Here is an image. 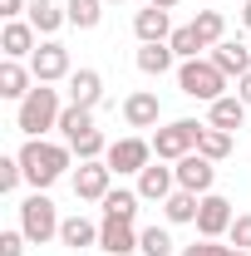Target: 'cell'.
<instances>
[{
    "label": "cell",
    "instance_id": "6da1fadb",
    "mask_svg": "<svg viewBox=\"0 0 251 256\" xmlns=\"http://www.w3.org/2000/svg\"><path fill=\"white\" fill-rule=\"evenodd\" d=\"M69 153L74 148H60V143H44V138H30L20 148V168H25V182H34V192H44L50 182H60L64 168H69Z\"/></svg>",
    "mask_w": 251,
    "mask_h": 256
},
{
    "label": "cell",
    "instance_id": "7a4b0ae2",
    "mask_svg": "<svg viewBox=\"0 0 251 256\" xmlns=\"http://www.w3.org/2000/svg\"><path fill=\"white\" fill-rule=\"evenodd\" d=\"M60 94L50 89V84H34L30 94L20 98V114H15V128L25 133V138H40L44 128H60Z\"/></svg>",
    "mask_w": 251,
    "mask_h": 256
},
{
    "label": "cell",
    "instance_id": "3957f363",
    "mask_svg": "<svg viewBox=\"0 0 251 256\" xmlns=\"http://www.w3.org/2000/svg\"><path fill=\"white\" fill-rule=\"evenodd\" d=\"M178 89H182L188 98L217 104L222 89H226V74H222L212 60H182V69H178Z\"/></svg>",
    "mask_w": 251,
    "mask_h": 256
},
{
    "label": "cell",
    "instance_id": "277c9868",
    "mask_svg": "<svg viewBox=\"0 0 251 256\" xmlns=\"http://www.w3.org/2000/svg\"><path fill=\"white\" fill-rule=\"evenodd\" d=\"M20 232L30 236L34 246H44L50 236H60V212H54V202L44 192H34V197L20 202Z\"/></svg>",
    "mask_w": 251,
    "mask_h": 256
},
{
    "label": "cell",
    "instance_id": "5b68a950",
    "mask_svg": "<svg viewBox=\"0 0 251 256\" xmlns=\"http://www.w3.org/2000/svg\"><path fill=\"white\" fill-rule=\"evenodd\" d=\"M202 128H207V124H197V118H178V124L158 128V133H153V153H158V158H172V162L188 158V153H197Z\"/></svg>",
    "mask_w": 251,
    "mask_h": 256
},
{
    "label": "cell",
    "instance_id": "8992f818",
    "mask_svg": "<svg viewBox=\"0 0 251 256\" xmlns=\"http://www.w3.org/2000/svg\"><path fill=\"white\" fill-rule=\"evenodd\" d=\"M30 74L34 84H54V79H69L74 69H69V50H64L60 40H44L40 50L30 54Z\"/></svg>",
    "mask_w": 251,
    "mask_h": 256
},
{
    "label": "cell",
    "instance_id": "52a82bcc",
    "mask_svg": "<svg viewBox=\"0 0 251 256\" xmlns=\"http://www.w3.org/2000/svg\"><path fill=\"white\" fill-rule=\"evenodd\" d=\"M108 182H114V168L104 158H94V162H79V172H74V197L79 202H104L108 197Z\"/></svg>",
    "mask_w": 251,
    "mask_h": 256
},
{
    "label": "cell",
    "instance_id": "ba28073f",
    "mask_svg": "<svg viewBox=\"0 0 251 256\" xmlns=\"http://www.w3.org/2000/svg\"><path fill=\"white\" fill-rule=\"evenodd\" d=\"M178 188L182 192H197V197H207L212 192V182H217V162L202 158V153H188V158H178Z\"/></svg>",
    "mask_w": 251,
    "mask_h": 256
},
{
    "label": "cell",
    "instance_id": "9c48e42d",
    "mask_svg": "<svg viewBox=\"0 0 251 256\" xmlns=\"http://www.w3.org/2000/svg\"><path fill=\"white\" fill-rule=\"evenodd\" d=\"M153 158V143H143V138H118V143H108V153L104 162L114 168V172H143Z\"/></svg>",
    "mask_w": 251,
    "mask_h": 256
},
{
    "label": "cell",
    "instance_id": "30bf717a",
    "mask_svg": "<svg viewBox=\"0 0 251 256\" xmlns=\"http://www.w3.org/2000/svg\"><path fill=\"white\" fill-rule=\"evenodd\" d=\"M232 222H236V217H232V202L217 197V192H207V197H202V207H197V232L217 242L222 232H232Z\"/></svg>",
    "mask_w": 251,
    "mask_h": 256
},
{
    "label": "cell",
    "instance_id": "8fae6325",
    "mask_svg": "<svg viewBox=\"0 0 251 256\" xmlns=\"http://www.w3.org/2000/svg\"><path fill=\"white\" fill-rule=\"evenodd\" d=\"M98 246L108 256H133L138 252V232H133V222H124V217H104L98 222Z\"/></svg>",
    "mask_w": 251,
    "mask_h": 256
},
{
    "label": "cell",
    "instance_id": "7c38bea8",
    "mask_svg": "<svg viewBox=\"0 0 251 256\" xmlns=\"http://www.w3.org/2000/svg\"><path fill=\"white\" fill-rule=\"evenodd\" d=\"M172 192H178V172H172V168H143V172H138V197H143V202H158V207H162Z\"/></svg>",
    "mask_w": 251,
    "mask_h": 256
},
{
    "label": "cell",
    "instance_id": "4fadbf2b",
    "mask_svg": "<svg viewBox=\"0 0 251 256\" xmlns=\"http://www.w3.org/2000/svg\"><path fill=\"white\" fill-rule=\"evenodd\" d=\"M34 25L30 20H5V30H0V50H5V60H25L34 54Z\"/></svg>",
    "mask_w": 251,
    "mask_h": 256
},
{
    "label": "cell",
    "instance_id": "5bb4252c",
    "mask_svg": "<svg viewBox=\"0 0 251 256\" xmlns=\"http://www.w3.org/2000/svg\"><path fill=\"white\" fill-rule=\"evenodd\" d=\"M133 34H138L143 44H162V40H172V20H168V10H158V5L138 10V15H133Z\"/></svg>",
    "mask_w": 251,
    "mask_h": 256
},
{
    "label": "cell",
    "instance_id": "9a60e30c",
    "mask_svg": "<svg viewBox=\"0 0 251 256\" xmlns=\"http://www.w3.org/2000/svg\"><path fill=\"white\" fill-rule=\"evenodd\" d=\"M158 114H162V104H158L153 89H138V94L124 98V118H128V128H153Z\"/></svg>",
    "mask_w": 251,
    "mask_h": 256
},
{
    "label": "cell",
    "instance_id": "2e32d148",
    "mask_svg": "<svg viewBox=\"0 0 251 256\" xmlns=\"http://www.w3.org/2000/svg\"><path fill=\"white\" fill-rule=\"evenodd\" d=\"M98 98H104V79H98V69H74V74H69V104H79V108H98Z\"/></svg>",
    "mask_w": 251,
    "mask_h": 256
},
{
    "label": "cell",
    "instance_id": "e0dca14e",
    "mask_svg": "<svg viewBox=\"0 0 251 256\" xmlns=\"http://www.w3.org/2000/svg\"><path fill=\"white\" fill-rule=\"evenodd\" d=\"M212 64H217L226 79H232V74L242 79V74H251V50L236 44V40H222V44H212Z\"/></svg>",
    "mask_w": 251,
    "mask_h": 256
},
{
    "label": "cell",
    "instance_id": "ac0fdd59",
    "mask_svg": "<svg viewBox=\"0 0 251 256\" xmlns=\"http://www.w3.org/2000/svg\"><path fill=\"white\" fill-rule=\"evenodd\" d=\"M60 242H64V246H74V252L98 246V226L89 222V217H64V222H60Z\"/></svg>",
    "mask_w": 251,
    "mask_h": 256
},
{
    "label": "cell",
    "instance_id": "d6986e66",
    "mask_svg": "<svg viewBox=\"0 0 251 256\" xmlns=\"http://www.w3.org/2000/svg\"><path fill=\"white\" fill-rule=\"evenodd\" d=\"M242 118H246V104H242L236 94H222L217 104H212V114H207V124H212V128H226V133L242 128Z\"/></svg>",
    "mask_w": 251,
    "mask_h": 256
},
{
    "label": "cell",
    "instance_id": "ffe728a7",
    "mask_svg": "<svg viewBox=\"0 0 251 256\" xmlns=\"http://www.w3.org/2000/svg\"><path fill=\"white\" fill-rule=\"evenodd\" d=\"M30 69H20V60H5L0 64V98H25L30 94Z\"/></svg>",
    "mask_w": 251,
    "mask_h": 256
},
{
    "label": "cell",
    "instance_id": "44dd1931",
    "mask_svg": "<svg viewBox=\"0 0 251 256\" xmlns=\"http://www.w3.org/2000/svg\"><path fill=\"white\" fill-rule=\"evenodd\" d=\"M64 20H69V15H64L54 0H30V25H34L40 34H54Z\"/></svg>",
    "mask_w": 251,
    "mask_h": 256
},
{
    "label": "cell",
    "instance_id": "7402d4cb",
    "mask_svg": "<svg viewBox=\"0 0 251 256\" xmlns=\"http://www.w3.org/2000/svg\"><path fill=\"white\" fill-rule=\"evenodd\" d=\"M172 60H178V54H172V44H168V40H162V44H143V50H138V69H143V74H168Z\"/></svg>",
    "mask_w": 251,
    "mask_h": 256
},
{
    "label": "cell",
    "instance_id": "603a6c76",
    "mask_svg": "<svg viewBox=\"0 0 251 256\" xmlns=\"http://www.w3.org/2000/svg\"><path fill=\"white\" fill-rule=\"evenodd\" d=\"M64 15H69V25H74V30H94L98 20H104V0H69V5H64Z\"/></svg>",
    "mask_w": 251,
    "mask_h": 256
},
{
    "label": "cell",
    "instance_id": "cb8c5ba5",
    "mask_svg": "<svg viewBox=\"0 0 251 256\" xmlns=\"http://www.w3.org/2000/svg\"><path fill=\"white\" fill-rule=\"evenodd\" d=\"M197 207H202V197L197 192H172L168 202H162V212H168V222H197Z\"/></svg>",
    "mask_w": 251,
    "mask_h": 256
},
{
    "label": "cell",
    "instance_id": "d4e9b609",
    "mask_svg": "<svg viewBox=\"0 0 251 256\" xmlns=\"http://www.w3.org/2000/svg\"><path fill=\"white\" fill-rule=\"evenodd\" d=\"M197 153H202V158H212V162H222L226 153H232V133L207 124V128H202V138H197Z\"/></svg>",
    "mask_w": 251,
    "mask_h": 256
},
{
    "label": "cell",
    "instance_id": "484cf974",
    "mask_svg": "<svg viewBox=\"0 0 251 256\" xmlns=\"http://www.w3.org/2000/svg\"><path fill=\"white\" fill-rule=\"evenodd\" d=\"M138 192H124V188H114L108 197H104V217H124V222H133L138 217Z\"/></svg>",
    "mask_w": 251,
    "mask_h": 256
},
{
    "label": "cell",
    "instance_id": "4316f807",
    "mask_svg": "<svg viewBox=\"0 0 251 256\" xmlns=\"http://www.w3.org/2000/svg\"><path fill=\"white\" fill-rule=\"evenodd\" d=\"M89 128H94V108H79V104H69V108L60 114V133L69 138V143H74L79 133H89Z\"/></svg>",
    "mask_w": 251,
    "mask_h": 256
},
{
    "label": "cell",
    "instance_id": "83f0119b",
    "mask_svg": "<svg viewBox=\"0 0 251 256\" xmlns=\"http://www.w3.org/2000/svg\"><path fill=\"white\" fill-rule=\"evenodd\" d=\"M192 30L202 34V44L212 50V44H222V34H226V20H222V10H197V20H192Z\"/></svg>",
    "mask_w": 251,
    "mask_h": 256
},
{
    "label": "cell",
    "instance_id": "f1b7e54d",
    "mask_svg": "<svg viewBox=\"0 0 251 256\" xmlns=\"http://www.w3.org/2000/svg\"><path fill=\"white\" fill-rule=\"evenodd\" d=\"M69 148L79 153V162H94V158H104V153H108V143H104V133H98V128H89V133H79V138H74Z\"/></svg>",
    "mask_w": 251,
    "mask_h": 256
},
{
    "label": "cell",
    "instance_id": "f546056e",
    "mask_svg": "<svg viewBox=\"0 0 251 256\" xmlns=\"http://www.w3.org/2000/svg\"><path fill=\"white\" fill-rule=\"evenodd\" d=\"M168 44H172V54H178V60H197V50H207V44H202V34L192 30V25L172 30V40H168Z\"/></svg>",
    "mask_w": 251,
    "mask_h": 256
},
{
    "label": "cell",
    "instance_id": "4dcf8cb0",
    "mask_svg": "<svg viewBox=\"0 0 251 256\" xmlns=\"http://www.w3.org/2000/svg\"><path fill=\"white\" fill-rule=\"evenodd\" d=\"M138 252L143 256H172V236L162 226H148V232H138Z\"/></svg>",
    "mask_w": 251,
    "mask_h": 256
},
{
    "label": "cell",
    "instance_id": "1f68e13d",
    "mask_svg": "<svg viewBox=\"0 0 251 256\" xmlns=\"http://www.w3.org/2000/svg\"><path fill=\"white\" fill-rule=\"evenodd\" d=\"M20 178H25L20 158H0V192H15V188H20Z\"/></svg>",
    "mask_w": 251,
    "mask_h": 256
},
{
    "label": "cell",
    "instance_id": "d6a6232c",
    "mask_svg": "<svg viewBox=\"0 0 251 256\" xmlns=\"http://www.w3.org/2000/svg\"><path fill=\"white\" fill-rule=\"evenodd\" d=\"M232 246H236V252H251V212H242V217L232 222Z\"/></svg>",
    "mask_w": 251,
    "mask_h": 256
},
{
    "label": "cell",
    "instance_id": "836d02e7",
    "mask_svg": "<svg viewBox=\"0 0 251 256\" xmlns=\"http://www.w3.org/2000/svg\"><path fill=\"white\" fill-rule=\"evenodd\" d=\"M182 256H232V246H217L212 236H202V242H192V246H188Z\"/></svg>",
    "mask_w": 251,
    "mask_h": 256
},
{
    "label": "cell",
    "instance_id": "e575fe53",
    "mask_svg": "<svg viewBox=\"0 0 251 256\" xmlns=\"http://www.w3.org/2000/svg\"><path fill=\"white\" fill-rule=\"evenodd\" d=\"M25 242H30L25 232H0V256H20V252H25Z\"/></svg>",
    "mask_w": 251,
    "mask_h": 256
},
{
    "label": "cell",
    "instance_id": "d590c367",
    "mask_svg": "<svg viewBox=\"0 0 251 256\" xmlns=\"http://www.w3.org/2000/svg\"><path fill=\"white\" fill-rule=\"evenodd\" d=\"M236 98L251 108V74H242V79H236Z\"/></svg>",
    "mask_w": 251,
    "mask_h": 256
},
{
    "label": "cell",
    "instance_id": "8d00e7d4",
    "mask_svg": "<svg viewBox=\"0 0 251 256\" xmlns=\"http://www.w3.org/2000/svg\"><path fill=\"white\" fill-rule=\"evenodd\" d=\"M20 10H25V0H0V15H5V20H15Z\"/></svg>",
    "mask_w": 251,
    "mask_h": 256
},
{
    "label": "cell",
    "instance_id": "74e56055",
    "mask_svg": "<svg viewBox=\"0 0 251 256\" xmlns=\"http://www.w3.org/2000/svg\"><path fill=\"white\" fill-rule=\"evenodd\" d=\"M242 25H246V30H251V0H246V5H242Z\"/></svg>",
    "mask_w": 251,
    "mask_h": 256
},
{
    "label": "cell",
    "instance_id": "f35d334b",
    "mask_svg": "<svg viewBox=\"0 0 251 256\" xmlns=\"http://www.w3.org/2000/svg\"><path fill=\"white\" fill-rule=\"evenodd\" d=\"M148 5H158V10H172V5H178V0H148Z\"/></svg>",
    "mask_w": 251,
    "mask_h": 256
},
{
    "label": "cell",
    "instance_id": "ab89813d",
    "mask_svg": "<svg viewBox=\"0 0 251 256\" xmlns=\"http://www.w3.org/2000/svg\"><path fill=\"white\" fill-rule=\"evenodd\" d=\"M232 256H251V252H236V246H232Z\"/></svg>",
    "mask_w": 251,
    "mask_h": 256
},
{
    "label": "cell",
    "instance_id": "60d3db41",
    "mask_svg": "<svg viewBox=\"0 0 251 256\" xmlns=\"http://www.w3.org/2000/svg\"><path fill=\"white\" fill-rule=\"evenodd\" d=\"M104 5H108V0H104Z\"/></svg>",
    "mask_w": 251,
    "mask_h": 256
}]
</instances>
